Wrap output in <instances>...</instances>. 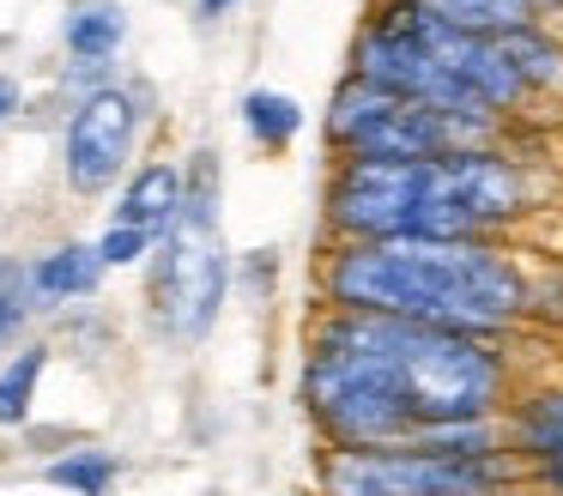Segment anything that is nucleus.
Here are the masks:
<instances>
[{
  "label": "nucleus",
  "instance_id": "nucleus-1",
  "mask_svg": "<svg viewBox=\"0 0 563 496\" xmlns=\"http://www.w3.org/2000/svg\"><path fill=\"white\" fill-rule=\"evenodd\" d=\"M515 382V339L352 309H316L297 363V399L321 448H394L449 423H490Z\"/></svg>",
  "mask_w": 563,
  "mask_h": 496
},
{
  "label": "nucleus",
  "instance_id": "nucleus-2",
  "mask_svg": "<svg viewBox=\"0 0 563 496\" xmlns=\"http://www.w3.org/2000/svg\"><path fill=\"white\" fill-rule=\"evenodd\" d=\"M316 302L449 333L515 339L533 302V266L509 242H328L316 261Z\"/></svg>",
  "mask_w": 563,
  "mask_h": 496
},
{
  "label": "nucleus",
  "instance_id": "nucleus-3",
  "mask_svg": "<svg viewBox=\"0 0 563 496\" xmlns=\"http://www.w3.org/2000/svg\"><path fill=\"white\" fill-rule=\"evenodd\" d=\"M345 73L382 85V91L412 97V103L497 121V128H515L521 109L533 103L503 36H473V31H454V24H437L406 0H369V12L357 19L352 67Z\"/></svg>",
  "mask_w": 563,
  "mask_h": 496
},
{
  "label": "nucleus",
  "instance_id": "nucleus-4",
  "mask_svg": "<svg viewBox=\"0 0 563 496\" xmlns=\"http://www.w3.org/2000/svg\"><path fill=\"white\" fill-rule=\"evenodd\" d=\"M224 297H231V249L219 236V164L212 152H195L183 218L164 230L146 261V309L170 345H200Z\"/></svg>",
  "mask_w": 563,
  "mask_h": 496
},
{
  "label": "nucleus",
  "instance_id": "nucleus-5",
  "mask_svg": "<svg viewBox=\"0 0 563 496\" xmlns=\"http://www.w3.org/2000/svg\"><path fill=\"white\" fill-rule=\"evenodd\" d=\"M328 242H449V157H333L321 181Z\"/></svg>",
  "mask_w": 563,
  "mask_h": 496
},
{
  "label": "nucleus",
  "instance_id": "nucleus-6",
  "mask_svg": "<svg viewBox=\"0 0 563 496\" xmlns=\"http://www.w3.org/2000/svg\"><path fill=\"white\" fill-rule=\"evenodd\" d=\"M321 140H328L333 157H454L466 145L509 140V128L412 103V97L382 91V85L345 73L333 85L328 109H321Z\"/></svg>",
  "mask_w": 563,
  "mask_h": 496
},
{
  "label": "nucleus",
  "instance_id": "nucleus-7",
  "mask_svg": "<svg viewBox=\"0 0 563 496\" xmlns=\"http://www.w3.org/2000/svg\"><path fill=\"white\" fill-rule=\"evenodd\" d=\"M316 496H485L527 484L509 454H442L424 442L394 448H316Z\"/></svg>",
  "mask_w": 563,
  "mask_h": 496
},
{
  "label": "nucleus",
  "instance_id": "nucleus-8",
  "mask_svg": "<svg viewBox=\"0 0 563 496\" xmlns=\"http://www.w3.org/2000/svg\"><path fill=\"white\" fill-rule=\"evenodd\" d=\"M140 128H146V91L140 85H98L79 91L62 128V169L74 194H110L115 181H128L140 152Z\"/></svg>",
  "mask_w": 563,
  "mask_h": 496
},
{
  "label": "nucleus",
  "instance_id": "nucleus-9",
  "mask_svg": "<svg viewBox=\"0 0 563 496\" xmlns=\"http://www.w3.org/2000/svg\"><path fill=\"white\" fill-rule=\"evenodd\" d=\"M503 448L521 460V472L563 454V375H521L503 406Z\"/></svg>",
  "mask_w": 563,
  "mask_h": 496
},
{
  "label": "nucleus",
  "instance_id": "nucleus-10",
  "mask_svg": "<svg viewBox=\"0 0 563 496\" xmlns=\"http://www.w3.org/2000/svg\"><path fill=\"white\" fill-rule=\"evenodd\" d=\"M183 200H188V164H176V157H146V164H134L128 181L115 188L110 224L146 230V236L164 242V230L183 218Z\"/></svg>",
  "mask_w": 563,
  "mask_h": 496
},
{
  "label": "nucleus",
  "instance_id": "nucleus-11",
  "mask_svg": "<svg viewBox=\"0 0 563 496\" xmlns=\"http://www.w3.org/2000/svg\"><path fill=\"white\" fill-rule=\"evenodd\" d=\"M62 43H67L74 79H86V91H98V85H110L103 73H110V60L128 43V12L115 0H74L62 19Z\"/></svg>",
  "mask_w": 563,
  "mask_h": 496
},
{
  "label": "nucleus",
  "instance_id": "nucleus-12",
  "mask_svg": "<svg viewBox=\"0 0 563 496\" xmlns=\"http://www.w3.org/2000/svg\"><path fill=\"white\" fill-rule=\"evenodd\" d=\"M103 273H110V266L98 261V242H62V249L37 254V261L25 266V290L43 309H62V302L98 297Z\"/></svg>",
  "mask_w": 563,
  "mask_h": 496
},
{
  "label": "nucleus",
  "instance_id": "nucleus-13",
  "mask_svg": "<svg viewBox=\"0 0 563 496\" xmlns=\"http://www.w3.org/2000/svg\"><path fill=\"white\" fill-rule=\"evenodd\" d=\"M406 7H418L437 24H454V31H473V36H509V31H527V24H551L527 0H406Z\"/></svg>",
  "mask_w": 563,
  "mask_h": 496
},
{
  "label": "nucleus",
  "instance_id": "nucleus-14",
  "mask_svg": "<svg viewBox=\"0 0 563 496\" xmlns=\"http://www.w3.org/2000/svg\"><path fill=\"white\" fill-rule=\"evenodd\" d=\"M243 133L261 145V152H291L297 140H303L309 128V109L297 103L291 91H273V85H255V91H243Z\"/></svg>",
  "mask_w": 563,
  "mask_h": 496
},
{
  "label": "nucleus",
  "instance_id": "nucleus-15",
  "mask_svg": "<svg viewBox=\"0 0 563 496\" xmlns=\"http://www.w3.org/2000/svg\"><path fill=\"white\" fill-rule=\"evenodd\" d=\"M43 484L62 491V496H115L122 460H115L110 448H98V442H74L55 460H43Z\"/></svg>",
  "mask_w": 563,
  "mask_h": 496
},
{
  "label": "nucleus",
  "instance_id": "nucleus-16",
  "mask_svg": "<svg viewBox=\"0 0 563 496\" xmlns=\"http://www.w3.org/2000/svg\"><path fill=\"white\" fill-rule=\"evenodd\" d=\"M43 370H49V345H19L13 357L0 363V430H19L31 423L37 411V387H43Z\"/></svg>",
  "mask_w": 563,
  "mask_h": 496
},
{
  "label": "nucleus",
  "instance_id": "nucleus-17",
  "mask_svg": "<svg viewBox=\"0 0 563 496\" xmlns=\"http://www.w3.org/2000/svg\"><path fill=\"white\" fill-rule=\"evenodd\" d=\"M25 315H31L25 266H19V261H0V357H7V351H13V339L25 333Z\"/></svg>",
  "mask_w": 563,
  "mask_h": 496
},
{
  "label": "nucleus",
  "instance_id": "nucleus-18",
  "mask_svg": "<svg viewBox=\"0 0 563 496\" xmlns=\"http://www.w3.org/2000/svg\"><path fill=\"white\" fill-rule=\"evenodd\" d=\"M527 327L563 333V266H533V302H527Z\"/></svg>",
  "mask_w": 563,
  "mask_h": 496
},
{
  "label": "nucleus",
  "instance_id": "nucleus-19",
  "mask_svg": "<svg viewBox=\"0 0 563 496\" xmlns=\"http://www.w3.org/2000/svg\"><path fill=\"white\" fill-rule=\"evenodd\" d=\"M152 249H158V236H146V230H128V224H103V236H98V261L110 266H140V261H152Z\"/></svg>",
  "mask_w": 563,
  "mask_h": 496
},
{
  "label": "nucleus",
  "instance_id": "nucleus-20",
  "mask_svg": "<svg viewBox=\"0 0 563 496\" xmlns=\"http://www.w3.org/2000/svg\"><path fill=\"white\" fill-rule=\"evenodd\" d=\"M527 484H533V491H545V496H563V454L545 460V466H533V472H527Z\"/></svg>",
  "mask_w": 563,
  "mask_h": 496
},
{
  "label": "nucleus",
  "instance_id": "nucleus-21",
  "mask_svg": "<svg viewBox=\"0 0 563 496\" xmlns=\"http://www.w3.org/2000/svg\"><path fill=\"white\" fill-rule=\"evenodd\" d=\"M19 103H25L19 79H7V73H0V121H13V115H19Z\"/></svg>",
  "mask_w": 563,
  "mask_h": 496
},
{
  "label": "nucleus",
  "instance_id": "nucleus-22",
  "mask_svg": "<svg viewBox=\"0 0 563 496\" xmlns=\"http://www.w3.org/2000/svg\"><path fill=\"white\" fill-rule=\"evenodd\" d=\"M236 7H243V0H195V12H200V19H207V24H219V19H231V12Z\"/></svg>",
  "mask_w": 563,
  "mask_h": 496
},
{
  "label": "nucleus",
  "instance_id": "nucleus-23",
  "mask_svg": "<svg viewBox=\"0 0 563 496\" xmlns=\"http://www.w3.org/2000/svg\"><path fill=\"white\" fill-rule=\"evenodd\" d=\"M485 496H545V491H533V484H509V491H485Z\"/></svg>",
  "mask_w": 563,
  "mask_h": 496
},
{
  "label": "nucleus",
  "instance_id": "nucleus-24",
  "mask_svg": "<svg viewBox=\"0 0 563 496\" xmlns=\"http://www.w3.org/2000/svg\"><path fill=\"white\" fill-rule=\"evenodd\" d=\"M527 7H533L539 19H551V12H563V0H527Z\"/></svg>",
  "mask_w": 563,
  "mask_h": 496
}]
</instances>
